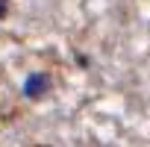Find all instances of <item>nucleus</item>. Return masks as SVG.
<instances>
[{"label":"nucleus","instance_id":"nucleus-1","mask_svg":"<svg viewBox=\"0 0 150 147\" xmlns=\"http://www.w3.org/2000/svg\"><path fill=\"white\" fill-rule=\"evenodd\" d=\"M44 88H47V80L41 77V74H33V77L27 80V86H24L27 97H41V94H44Z\"/></svg>","mask_w":150,"mask_h":147},{"label":"nucleus","instance_id":"nucleus-2","mask_svg":"<svg viewBox=\"0 0 150 147\" xmlns=\"http://www.w3.org/2000/svg\"><path fill=\"white\" fill-rule=\"evenodd\" d=\"M3 15H6V6H3V3H0V18H3Z\"/></svg>","mask_w":150,"mask_h":147}]
</instances>
